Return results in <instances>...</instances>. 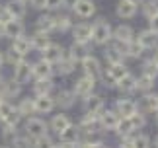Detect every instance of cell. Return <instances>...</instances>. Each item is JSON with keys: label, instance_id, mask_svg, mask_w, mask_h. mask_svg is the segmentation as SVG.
Masks as SVG:
<instances>
[{"label": "cell", "instance_id": "1", "mask_svg": "<svg viewBox=\"0 0 158 148\" xmlns=\"http://www.w3.org/2000/svg\"><path fill=\"white\" fill-rule=\"evenodd\" d=\"M111 26L106 22V20H98L92 26V39L90 41H94L96 45H106V43L111 39Z\"/></svg>", "mask_w": 158, "mask_h": 148}, {"label": "cell", "instance_id": "2", "mask_svg": "<svg viewBox=\"0 0 158 148\" xmlns=\"http://www.w3.org/2000/svg\"><path fill=\"white\" fill-rule=\"evenodd\" d=\"M26 131H27L29 137H33V138L47 137V123L37 119V117H31V119H27V123H26Z\"/></svg>", "mask_w": 158, "mask_h": 148}, {"label": "cell", "instance_id": "3", "mask_svg": "<svg viewBox=\"0 0 158 148\" xmlns=\"http://www.w3.org/2000/svg\"><path fill=\"white\" fill-rule=\"evenodd\" d=\"M82 68H84V72L88 74V76H92L94 80H98L100 76H102V66H100V60L96 59V57H92V55H86L82 60Z\"/></svg>", "mask_w": 158, "mask_h": 148}, {"label": "cell", "instance_id": "4", "mask_svg": "<svg viewBox=\"0 0 158 148\" xmlns=\"http://www.w3.org/2000/svg\"><path fill=\"white\" fill-rule=\"evenodd\" d=\"M29 78H31V64L26 60H20L18 64H14V80L18 84H27Z\"/></svg>", "mask_w": 158, "mask_h": 148}, {"label": "cell", "instance_id": "5", "mask_svg": "<svg viewBox=\"0 0 158 148\" xmlns=\"http://www.w3.org/2000/svg\"><path fill=\"white\" fill-rule=\"evenodd\" d=\"M94 86H96V80L86 74V76H82L80 80H76V84H74V96L86 97L88 94H92V92H94Z\"/></svg>", "mask_w": 158, "mask_h": 148}, {"label": "cell", "instance_id": "6", "mask_svg": "<svg viewBox=\"0 0 158 148\" xmlns=\"http://www.w3.org/2000/svg\"><path fill=\"white\" fill-rule=\"evenodd\" d=\"M59 138H60V144L63 146H76V142L80 140V131L76 127H66L64 131L59 133Z\"/></svg>", "mask_w": 158, "mask_h": 148}, {"label": "cell", "instance_id": "7", "mask_svg": "<svg viewBox=\"0 0 158 148\" xmlns=\"http://www.w3.org/2000/svg\"><path fill=\"white\" fill-rule=\"evenodd\" d=\"M23 35V23L18 20V18H12V20L4 22V37H10V39H16V37Z\"/></svg>", "mask_w": 158, "mask_h": 148}, {"label": "cell", "instance_id": "8", "mask_svg": "<svg viewBox=\"0 0 158 148\" xmlns=\"http://www.w3.org/2000/svg\"><path fill=\"white\" fill-rule=\"evenodd\" d=\"M98 121L106 131H113L119 123V115H117V111H100Z\"/></svg>", "mask_w": 158, "mask_h": 148}, {"label": "cell", "instance_id": "9", "mask_svg": "<svg viewBox=\"0 0 158 148\" xmlns=\"http://www.w3.org/2000/svg\"><path fill=\"white\" fill-rule=\"evenodd\" d=\"M127 72H129V70H127V66L123 64V60H121V63H111V64H109V68H107L106 80H109L111 84H117V80L123 78Z\"/></svg>", "mask_w": 158, "mask_h": 148}, {"label": "cell", "instance_id": "10", "mask_svg": "<svg viewBox=\"0 0 158 148\" xmlns=\"http://www.w3.org/2000/svg\"><path fill=\"white\" fill-rule=\"evenodd\" d=\"M72 10H74L80 18H90L96 12V4L92 0H76V2L72 4Z\"/></svg>", "mask_w": 158, "mask_h": 148}, {"label": "cell", "instance_id": "11", "mask_svg": "<svg viewBox=\"0 0 158 148\" xmlns=\"http://www.w3.org/2000/svg\"><path fill=\"white\" fill-rule=\"evenodd\" d=\"M51 74H53V64L47 63L45 59L31 64V76H35V78H51Z\"/></svg>", "mask_w": 158, "mask_h": 148}, {"label": "cell", "instance_id": "12", "mask_svg": "<svg viewBox=\"0 0 158 148\" xmlns=\"http://www.w3.org/2000/svg\"><path fill=\"white\" fill-rule=\"evenodd\" d=\"M41 53H43V59L47 60V63L57 64V63H59V59L63 57V47L57 45V43H49V45H47Z\"/></svg>", "mask_w": 158, "mask_h": 148}, {"label": "cell", "instance_id": "13", "mask_svg": "<svg viewBox=\"0 0 158 148\" xmlns=\"http://www.w3.org/2000/svg\"><path fill=\"white\" fill-rule=\"evenodd\" d=\"M33 103H35V111H37V113H49V111H53V107L57 105V103H55V100H53L49 94L37 96V97L33 100Z\"/></svg>", "mask_w": 158, "mask_h": 148}, {"label": "cell", "instance_id": "14", "mask_svg": "<svg viewBox=\"0 0 158 148\" xmlns=\"http://www.w3.org/2000/svg\"><path fill=\"white\" fill-rule=\"evenodd\" d=\"M72 35H74V41L88 43L92 39V26H88V23H78V26L72 27Z\"/></svg>", "mask_w": 158, "mask_h": 148}, {"label": "cell", "instance_id": "15", "mask_svg": "<svg viewBox=\"0 0 158 148\" xmlns=\"http://www.w3.org/2000/svg\"><path fill=\"white\" fill-rule=\"evenodd\" d=\"M115 109H117V115L119 117H131L139 107H137V103L133 101V100H117Z\"/></svg>", "mask_w": 158, "mask_h": 148}, {"label": "cell", "instance_id": "16", "mask_svg": "<svg viewBox=\"0 0 158 148\" xmlns=\"http://www.w3.org/2000/svg\"><path fill=\"white\" fill-rule=\"evenodd\" d=\"M144 49H154L158 45V33H154L152 29H144V31L139 33V39H137Z\"/></svg>", "mask_w": 158, "mask_h": 148}, {"label": "cell", "instance_id": "17", "mask_svg": "<svg viewBox=\"0 0 158 148\" xmlns=\"http://www.w3.org/2000/svg\"><path fill=\"white\" fill-rule=\"evenodd\" d=\"M137 6L135 2H131V0H119V4H117V16L119 18H133L137 14Z\"/></svg>", "mask_w": 158, "mask_h": 148}, {"label": "cell", "instance_id": "18", "mask_svg": "<svg viewBox=\"0 0 158 148\" xmlns=\"http://www.w3.org/2000/svg\"><path fill=\"white\" fill-rule=\"evenodd\" d=\"M111 37H115V41H119V43H129V41H133V27L131 26H117L111 31Z\"/></svg>", "mask_w": 158, "mask_h": 148}, {"label": "cell", "instance_id": "19", "mask_svg": "<svg viewBox=\"0 0 158 148\" xmlns=\"http://www.w3.org/2000/svg\"><path fill=\"white\" fill-rule=\"evenodd\" d=\"M86 55H88V47H86V43H80V41H74V45H72L70 51H69V57L74 60V63H80Z\"/></svg>", "mask_w": 158, "mask_h": 148}, {"label": "cell", "instance_id": "20", "mask_svg": "<svg viewBox=\"0 0 158 148\" xmlns=\"http://www.w3.org/2000/svg\"><path fill=\"white\" fill-rule=\"evenodd\" d=\"M84 105H86V111H90V113H100V111L104 109V100H102L100 96L88 94V96H86V101H84Z\"/></svg>", "mask_w": 158, "mask_h": 148}, {"label": "cell", "instance_id": "21", "mask_svg": "<svg viewBox=\"0 0 158 148\" xmlns=\"http://www.w3.org/2000/svg\"><path fill=\"white\" fill-rule=\"evenodd\" d=\"M12 49L26 57V55H27L29 51H31V41H29L27 37L20 35V37H16V39H12Z\"/></svg>", "mask_w": 158, "mask_h": 148}, {"label": "cell", "instance_id": "22", "mask_svg": "<svg viewBox=\"0 0 158 148\" xmlns=\"http://www.w3.org/2000/svg\"><path fill=\"white\" fill-rule=\"evenodd\" d=\"M29 41H31V49H37V51H43V49L51 43L49 33H47V31H37Z\"/></svg>", "mask_w": 158, "mask_h": 148}, {"label": "cell", "instance_id": "23", "mask_svg": "<svg viewBox=\"0 0 158 148\" xmlns=\"http://www.w3.org/2000/svg\"><path fill=\"white\" fill-rule=\"evenodd\" d=\"M26 2H22V0H12V2L6 4V8H8L10 16L12 18H18V20H22L23 16H26Z\"/></svg>", "mask_w": 158, "mask_h": 148}, {"label": "cell", "instance_id": "24", "mask_svg": "<svg viewBox=\"0 0 158 148\" xmlns=\"http://www.w3.org/2000/svg\"><path fill=\"white\" fill-rule=\"evenodd\" d=\"M51 90H53V82H51V78H37V82L33 84V92H35V96L51 94Z\"/></svg>", "mask_w": 158, "mask_h": 148}, {"label": "cell", "instance_id": "25", "mask_svg": "<svg viewBox=\"0 0 158 148\" xmlns=\"http://www.w3.org/2000/svg\"><path fill=\"white\" fill-rule=\"evenodd\" d=\"M55 103H59L60 107H72L74 105V92L60 90L57 94V97H55Z\"/></svg>", "mask_w": 158, "mask_h": 148}, {"label": "cell", "instance_id": "26", "mask_svg": "<svg viewBox=\"0 0 158 148\" xmlns=\"http://www.w3.org/2000/svg\"><path fill=\"white\" fill-rule=\"evenodd\" d=\"M117 86H119L121 92H133V90H137V78L127 72L123 78L117 80Z\"/></svg>", "mask_w": 158, "mask_h": 148}, {"label": "cell", "instance_id": "27", "mask_svg": "<svg viewBox=\"0 0 158 148\" xmlns=\"http://www.w3.org/2000/svg\"><path fill=\"white\" fill-rule=\"evenodd\" d=\"M113 131H117L119 137H127V134H131L135 131V127H133L129 117H119V123H117V127H115Z\"/></svg>", "mask_w": 158, "mask_h": 148}, {"label": "cell", "instance_id": "28", "mask_svg": "<svg viewBox=\"0 0 158 148\" xmlns=\"http://www.w3.org/2000/svg\"><path fill=\"white\" fill-rule=\"evenodd\" d=\"M57 64H59V72L60 74H70L72 70H74V66H76V63L69 57V53H64V51H63V57L59 59Z\"/></svg>", "mask_w": 158, "mask_h": 148}, {"label": "cell", "instance_id": "29", "mask_svg": "<svg viewBox=\"0 0 158 148\" xmlns=\"http://www.w3.org/2000/svg\"><path fill=\"white\" fill-rule=\"evenodd\" d=\"M0 92L4 94V97H14L20 94V84L16 80H10V82H0Z\"/></svg>", "mask_w": 158, "mask_h": 148}, {"label": "cell", "instance_id": "30", "mask_svg": "<svg viewBox=\"0 0 158 148\" xmlns=\"http://www.w3.org/2000/svg\"><path fill=\"white\" fill-rule=\"evenodd\" d=\"M70 125H72V123H70V119H69L66 115H55L53 119H51V129H53L57 134H59L60 131H64L66 127H70Z\"/></svg>", "mask_w": 158, "mask_h": 148}, {"label": "cell", "instance_id": "31", "mask_svg": "<svg viewBox=\"0 0 158 148\" xmlns=\"http://www.w3.org/2000/svg\"><path fill=\"white\" fill-rule=\"evenodd\" d=\"M143 53H144V47L139 41H129V43H127V47H125V55H127V57L139 59Z\"/></svg>", "mask_w": 158, "mask_h": 148}, {"label": "cell", "instance_id": "32", "mask_svg": "<svg viewBox=\"0 0 158 148\" xmlns=\"http://www.w3.org/2000/svg\"><path fill=\"white\" fill-rule=\"evenodd\" d=\"M152 86H154V76H152V74L143 72V76L137 78V88L141 90V92H148Z\"/></svg>", "mask_w": 158, "mask_h": 148}, {"label": "cell", "instance_id": "33", "mask_svg": "<svg viewBox=\"0 0 158 148\" xmlns=\"http://www.w3.org/2000/svg\"><path fill=\"white\" fill-rule=\"evenodd\" d=\"M98 123V113H90V111H86V115L82 117V121H80V129L82 131H92V127Z\"/></svg>", "mask_w": 158, "mask_h": 148}, {"label": "cell", "instance_id": "34", "mask_svg": "<svg viewBox=\"0 0 158 148\" xmlns=\"http://www.w3.org/2000/svg\"><path fill=\"white\" fill-rule=\"evenodd\" d=\"M37 29L39 31H53L55 29V18L53 16H41L37 20Z\"/></svg>", "mask_w": 158, "mask_h": 148}, {"label": "cell", "instance_id": "35", "mask_svg": "<svg viewBox=\"0 0 158 148\" xmlns=\"http://www.w3.org/2000/svg\"><path fill=\"white\" fill-rule=\"evenodd\" d=\"M143 103H144V109L147 111L156 113L158 111V94H147L143 97Z\"/></svg>", "mask_w": 158, "mask_h": 148}, {"label": "cell", "instance_id": "36", "mask_svg": "<svg viewBox=\"0 0 158 148\" xmlns=\"http://www.w3.org/2000/svg\"><path fill=\"white\" fill-rule=\"evenodd\" d=\"M18 113H20V115H31V113H35V103H33V100H29V97L22 100L20 105H18Z\"/></svg>", "mask_w": 158, "mask_h": 148}, {"label": "cell", "instance_id": "37", "mask_svg": "<svg viewBox=\"0 0 158 148\" xmlns=\"http://www.w3.org/2000/svg\"><path fill=\"white\" fill-rule=\"evenodd\" d=\"M106 60H107V63L109 64H111V63H121V60H123V55H121L119 53V49L117 47H107L106 49Z\"/></svg>", "mask_w": 158, "mask_h": 148}, {"label": "cell", "instance_id": "38", "mask_svg": "<svg viewBox=\"0 0 158 148\" xmlns=\"http://www.w3.org/2000/svg\"><path fill=\"white\" fill-rule=\"evenodd\" d=\"M20 117H22V115L18 113V109H14V111H10V113L6 115V117H4V119L0 121V123H2L4 127H16L18 123H20Z\"/></svg>", "mask_w": 158, "mask_h": 148}, {"label": "cell", "instance_id": "39", "mask_svg": "<svg viewBox=\"0 0 158 148\" xmlns=\"http://www.w3.org/2000/svg\"><path fill=\"white\" fill-rule=\"evenodd\" d=\"M72 22L69 16H60V18H55V29H60V31H66V29H70Z\"/></svg>", "mask_w": 158, "mask_h": 148}, {"label": "cell", "instance_id": "40", "mask_svg": "<svg viewBox=\"0 0 158 148\" xmlns=\"http://www.w3.org/2000/svg\"><path fill=\"white\" fill-rule=\"evenodd\" d=\"M16 127H4V144H8V146H12L14 144V140H16Z\"/></svg>", "mask_w": 158, "mask_h": 148}, {"label": "cell", "instance_id": "41", "mask_svg": "<svg viewBox=\"0 0 158 148\" xmlns=\"http://www.w3.org/2000/svg\"><path fill=\"white\" fill-rule=\"evenodd\" d=\"M4 60H8L10 64H18L20 60H23V55H20L18 51H14V49L10 47V51L6 53V57H4Z\"/></svg>", "mask_w": 158, "mask_h": 148}, {"label": "cell", "instance_id": "42", "mask_svg": "<svg viewBox=\"0 0 158 148\" xmlns=\"http://www.w3.org/2000/svg\"><path fill=\"white\" fill-rule=\"evenodd\" d=\"M129 119H131V123H133V127H135V131H137V129H141V127H144V115H141L139 111H135V113H133Z\"/></svg>", "mask_w": 158, "mask_h": 148}, {"label": "cell", "instance_id": "43", "mask_svg": "<svg viewBox=\"0 0 158 148\" xmlns=\"http://www.w3.org/2000/svg\"><path fill=\"white\" fill-rule=\"evenodd\" d=\"M133 146H150V138L147 134H139V137H133Z\"/></svg>", "mask_w": 158, "mask_h": 148}, {"label": "cell", "instance_id": "44", "mask_svg": "<svg viewBox=\"0 0 158 148\" xmlns=\"http://www.w3.org/2000/svg\"><path fill=\"white\" fill-rule=\"evenodd\" d=\"M144 72H147V74H152V76H156V74H158V66H156L154 60H150V63L144 64Z\"/></svg>", "mask_w": 158, "mask_h": 148}, {"label": "cell", "instance_id": "45", "mask_svg": "<svg viewBox=\"0 0 158 148\" xmlns=\"http://www.w3.org/2000/svg\"><path fill=\"white\" fill-rule=\"evenodd\" d=\"M45 8H49V10L63 8V0H45Z\"/></svg>", "mask_w": 158, "mask_h": 148}, {"label": "cell", "instance_id": "46", "mask_svg": "<svg viewBox=\"0 0 158 148\" xmlns=\"http://www.w3.org/2000/svg\"><path fill=\"white\" fill-rule=\"evenodd\" d=\"M156 12H158V8H156L154 2H147V4H144V14H147L148 18L152 16V14H156Z\"/></svg>", "mask_w": 158, "mask_h": 148}, {"label": "cell", "instance_id": "47", "mask_svg": "<svg viewBox=\"0 0 158 148\" xmlns=\"http://www.w3.org/2000/svg\"><path fill=\"white\" fill-rule=\"evenodd\" d=\"M148 20H150V29H152L154 33H158V12H156V14H152Z\"/></svg>", "mask_w": 158, "mask_h": 148}, {"label": "cell", "instance_id": "48", "mask_svg": "<svg viewBox=\"0 0 158 148\" xmlns=\"http://www.w3.org/2000/svg\"><path fill=\"white\" fill-rule=\"evenodd\" d=\"M8 20H12V16H10V12H8V8H6V6H4V8H0V22H8Z\"/></svg>", "mask_w": 158, "mask_h": 148}, {"label": "cell", "instance_id": "49", "mask_svg": "<svg viewBox=\"0 0 158 148\" xmlns=\"http://www.w3.org/2000/svg\"><path fill=\"white\" fill-rule=\"evenodd\" d=\"M33 4V8H45V0H29Z\"/></svg>", "mask_w": 158, "mask_h": 148}, {"label": "cell", "instance_id": "50", "mask_svg": "<svg viewBox=\"0 0 158 148\" xmlns=\"http://www.w3.org/2000/svg\"><path fill=\"white\" fill-rule=\"evenodd\" d=\"M76 0H63V6H66V8H72V4H74Z\"/></svg>", "mask_w": 158, "mask_h": 148}, {"label": "cell", "instance_id": "51", "mask_svg": "<svg viewBox=\"0 0 158 148\" xmlns=\"http://www.w3.org/2000/svg\"><path fill=\"white\" fill-rule=\"evenodd\" d=\"M2 37H4V23L0 22V39H2Z\"/></svg>", "mask_w": 158, "mask_h": 148}, {"label": "cell", "instance_id": "52", "mask_svg": "<svg viewBox=\"0 0 158 148\" xmlns=\"http://www.w3.org/2000/svg\"><path fill=\"white\" fill-rule=\"evenodd\" d=\"M2 63H4V53H0V66H2Z\"/></svg>", "mask_w": 158, "mask_h": 148}, {"label": "cell", "instance_id": "53", "mask_svg": "<svg viewBox=\"0 0 158 148\" xmlns=\"http://www.w3.org/2000/svg\"><path fill=\"white\" fill-rule=\"evenodd\" d=\"M152 60H154V63H156V66H158V53L154 55V59H152Z\"/></svg>", "mask_w": 158, "mask_h": 148}, {"label": "cell", "instance_id": "54", "mask_svg": "<svg viewBox=\"0 0 158 148\" xmlns=\"http://www.w3.org/2000/svg\"><path fill=\"white\" fill-rule=\"evenodd\" d=\"M4 100V94H2V92H0V101H2Z\"/></svg>", "mask_w": 158, "mask_h": 148}, {"label": "cell", "instance_id": "55", "mask_svg": "<svg viewBox=\"0 0 158 148\" xmlns=\"http://www.w3.org/2000/svg\"><path fill=\"white\" fill-rule=\"evenodd\" d=\"M131 2H135V4H139V2H141V0H131Z\"/></svg>", "mask_w": 158, "mask_h": 148}, {"label": "cell", "instance_id": "56", "mask_svg": "<svg viewBox=\"0 0 158 148\" xmlns=\"http://www.w3.org/2000/svg\"><path fill=\"white\" fill-rule=\"evenodd\" d=\"M156 121H158V111H156Z\"/></svg>", "mask_w": 158, "mask_h": 148}, {"label": "cell", "instance_id": "57", "mask_svg": "<svg viewBox=\"0 0 158 148\" xmlns=\"http://www.w3.org/2000/svg\"><path fill=\"white\" fill-rule=\"evenodd\" d=\"M156 146H158V137H156Z\"/></svg>", "mask_w": 158, "mask_h": 148}, {"label": "cell", "instance_id": "58", "mask_svg": "<svg viewBox=\"0 0 158 148\" xmlns=\"http://www.w3.org/2000/svg\"><path fill=\"white\" fill-rule=\"evenodd\" d=\"M22 2H29V0H22Z\"/></svg>", "mask_w": 158, "mask_h": 148}]
</instances>
